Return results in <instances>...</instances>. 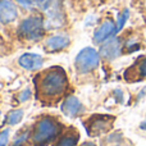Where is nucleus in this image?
Listing matches in <instances>:
<instances>
[{
  "instance_id": "10",
  "label": "nucleus",
  "mask_w": 146,
  "mask_h": 146,
  "mask_svg": "<svg viewBox=\"0 0 146 146\" xmlns=\"http://www.w3.org/2000/svg\"><path fill=\"white\" fill-rule=\"evenodd\" d=\"M82 110H83L82 104H81V101L76 96H68L63 101V104H62V111L66 115L71 117V118L77 117Z\"/></svg>"
},
{
  "instance_id": "7",
  "label": "nucleus",
  "mask_w": 146,
  "mask_h": 146,
  "mask_svg": "<svg viewBox=\"0 0 146 146\" xmlns=\"http://www.w3.org/2000/svg\"><path fill=\"white\" fill-rule=\"evenodd\" d=\"M114 35H117V25L110 21L108 22H104L98 30L94 33V41L96 44L104 42V41H108L109 38L114 37Z\"/></svg>"
},
{
  "instance_id": "11",
  "label": "nucleus",
  "mask_w": 146,
  "mask_h": 146,
  "mask_svg": "<svg viewBox=\"0 0 146 146\" xmlns=\"http://www.w3.org/2000/svg\"><path fill=\"white\" fill-rule=\"evenodd\" d=\"M124 77L129 81L146 80V56L139 59V62H137L132 68L127 69Z\"/></svg>"
},
{
  "instance_id": "23",
  "label": "nucleus",
  "mask_w": 146,
  "mask_h": 146,
  "mask_svg": "<svg viewBox=\"0 0 146 146\" xmlns=\"http://www.w3.org/2000/svg\"><path fill=\"white\" fill-rule=\"evenodd\" d=\"M113 146H122V145H113Z\"/></svg>"
},
{
  "instance_id": "19",
  "label": "nucleus",
  "mask_w": 146,
  "mask_h": 146,
  "mask_svg": "<svg viewBox=\"0 0 146 146\" xmlns=\"http://www.w3.org/2000/svg\"><path fill=\"white\" fill-rule=\"evenodd\" d=\"M18 4H21L25 8H32L36 7V0H17Z\"/></svg>"
},
{
  "instance_id": "13",
  "label": "nucleus",
  "mask_w": 146,
  "mask_h": 146,
  "mask_svg": "<svg viewBox=\"0 0 146 146\" xmlns=\"http://www.w3.org/2000/svg\"><path fill=\"white\" fill-rule=\"evenodd\" d=\"M78 139H80V136L77 132H68L64 136H62L54 146H76L78 142Z\"/></svg>"
},
{
  "instance_id": "8",
  "label": "nucleus",
  "mask_w": 146,
  "mask_h": 146,
  "mask_svg": "<svg viewBox=\"0 0 146 146\" xmlns=\"http://www.w3.org/2000/svg\"><path fill=\"white\" fill-rule=\"evenodd\" d=\"M17 7L12 0H0V22L10 23L17 18Z\"/></svg>"
},
{
  "instance_id": "2",
  "label": "nucleus",
  "mask_w": 146,
  "mask_h": 146,
  "mask_svg": "<svg viewBox=\"0 0 146 146\" xmlns=\"http://www.w3.org/2000/svg\"><path fill=\"white\" fill-rule=\"evenodd\" d=\"M60 126L50 117L40 119L32 131V142L37 146H45L58 137Z\"/></svg>"
},
{
  "instance_id": "17",
  "label": "nucleus",
  "mask_w": 146,
  "mask_h": 146,
  "mask_svg": "<svg viewBox=\"0 0 146 146\" xmlns=\"http://www.w3.org/2000/svg\"><path fill=\"white\" fill-rule=\"evenodd\" d=\"M9 140V129H4L0 132V146H7Z\"/></svg>"
},
{
  "instance_id": "4",
  "label": "nucleus",
  "mask_w": 146,
  "mask_h": 146,
  "mask_svg": "<svg viewBox=\"0 0 146 146\" xmlns=\"http://www.w3.org/2000/svg\"><path fill=\"white\" fill-rule=\"evenodd\" d=\"M114 117L105 115V114H95V115L90 117L87 121L85 122L86 131L90 136H100L103 133H106L110 131L113 127Z\"/></svg>"
},
{
  "instance_id": "3",
  "label": "nucleus",
  "mask_w": 146,
  "mask_h": 146,
  "mask_svg": "<svg viewBox=\"0 0 146 146\" xmlns=\"http://www.w3.org/2000/svg\"><path fill=\"white\" fill-rule=\"evenodd\" d=\"M44 19L41 15H31L21 23L18 33L26 40H38L44 36Z\"/></svg>"
},
{
  "instance_id": "6",
  "label": "nucleus",
  "mask_w": 146,
  "mask_h": 146,
  "mask_svg": "<svg viewBox=\"0 0 146 146\" xmlns=\"http://www.w3.org/2000/svg\"><path fill=\"white\" fill-rule=\"evenodd\" d=\"M122 45L121 40L118 37H111L108 41L104 42V45L100 49V54L106 59V60H113L121 55Z\"/></svg>"
},
{
  "instance_id": "22",
  "label": "nucleus",
  "mask_w": 146,
  "mask_h": 146,
  "mask_svg": "<svg viewBox=\"0 0 146 146\" xmlns=\"http://www.w3.org/2000/svg\"><path fill=\"white\" fill-rule=\"evenodd\" d=\"M81 146H96L94 142H85V144H82Z\"/></svg>"
},
{
  "instance_id": "21",
  "label": "nucleus",
  "mask_w": 146,
  "mask_h": 146,
  "mask_svg": "<svg viewBox=\"0 0 146 146\" xmlns=\"http://www.w3.org/2000/svg\"><path fill=\"white\" fill-rule=\"evenodd\" d=\"M140 128H141L142 131H146V121L141 122V124H140Z\"/></svg>"
},
{
  "instance_id": "14",
  "label": "nucleus",
  "mask_w": 146,
  "mask_h": 146,
  "mask_svg": "<svg viewBox=\"0 0 146 146\" xmlns=\"http://www.w3.org/2000/svg\"><path fill=\"white\" fill-rule=\"evenodd\" d=\"M23 118V111L21 109H17V110H13L8 114L7 117V123L10 124V126H14V124L19 123Z\"/></svg>"
},
{
  "instance_id": "9",
  "label": "nucleus",
  "mask_w": 146,
  "mask_h": 146,
  "mask_svg": "<svg viewBox=\"0 0 146 146\" xmlns=\"http://www.w3.org/2000/svg\"><path fill=\"white\" fill-rule=\"evenodd\" d=\"M18 62H19L21 67H23L27 71H37L42 66L44 59H42V56L37 55V54L27 53V54H23Z\"/></svg>"
},
{
  "instance_id": "1",
  "label": "nucleus",
  "mask_w": 146,
  "mask_h": 146,
  "mask_svg": "<svg viewBox=\"0 0 146 146\" xmlns=\"http://www.w3.org/2000/svg\"><path fill=\"white\" fill-rule=\"evenodd\" d=\"M37 98L44 101H53L59 99L68 87V78L66 72L59 67L46 69L38 73L35 78Z\"/></svg>"
},
{
  "instance_id": "12",
  "label": "nucleus",
  "mask_w": 146,
  "mask_h": 146,
  "mask_svg": "<svg viewBox=\"0 0 146 146\" xmlns=\"http://www.w3.org/2000/svg\"><path fill=\"white\" fill-rule=\"evenodd\" d=\"M69 42H71L69 37L63 35H56L49 38L48 42H46V46L51 50H62V49H66L69 45Z\"/></svg>"
},
{
  "instance_id": "5",
  "label": "nucleus",
  "mask_w": 146,
  "mask_h": 146,
  "mask_svg": "<svg viewBox=\"0 0 146 146\" xmlns=\"http://www.w3.org/2000/svg\"><path fill=\"white\" fill-rule=\"evenodd\" d=\"M100 62V55L92 48H85L76 56L74 66L78 73H88L96 68Z\"/></svg>"
},
{
  "instance_id": "18",
  "label": "nucleus",
  "mask_w": 146,
  "mask_h": 146,
  "mask_svg": "<svg viewBox=\"0 0 146 146\" xmlns=\"http://www.w3.org/2000/svg\"><path fill=\"white\" fill-rule=\"evenodd\" d=\"M27 137H28V133H27V132H23V133H21L19 136H18L17 139L14 140V142H13V146H21V145L23 144V142H26Z\"/></svg>"
},
{
  "instance_id": "16",
  "label": "nucleus",
  "mask_w": 146,
  "mask_h": 146,
  "mask_svg": "<svg viewBox=\"0 0 146 146\" xmlns=\"http://www.w3.org/2000/svg\"><path fill=\"white\" fill-rule=\"evenodd\" d=\"M140 49V44L137 42L136 40H128L126 44V50L128 51V53H131V51H136Z\"/></svg>"
},
{
  "instance_id": "20",
  "label": "nucleus",
  "mask_w": 146,
  "mask_h": 146,
  "mask_svg": "<svg viewBox=\"0 0 146 146\" xmlns=\"http://www.w3.org/2000/svg\"><path fill=\"white\" fill-rule=\"evenodd\" d=\"M30 96H31V91L30 90H25L22 94H21L19 98H21V100L22 101H26L27 99H30Z\"/></svg>"
},
{
  "instance_id": "15",
  "label": "nucleus",
  "mask_w": 146,
  "mask_h": 146,
  "mask_svg": "<svg viewBox=\"0 0 146 146\" xmlns=\"http://www.w3.org/2000/svg\"><path fill=\"white\" fill-rule=\"evenodd\" d=\"M128 17H129V12H128V9H124L123 12H122L121 14L118 15V21H117V33H118L119 31H121L122 28L124 27L126 22L128 21Z\"/></svg>"
}]
</instances>
